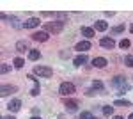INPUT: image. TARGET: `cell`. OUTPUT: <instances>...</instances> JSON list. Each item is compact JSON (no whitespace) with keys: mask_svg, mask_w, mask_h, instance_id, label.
<instances>
[{"mask_svg":"<svg viewBox=\"0 0 133 119\" xmlns=\"http://www.w3.org/2000/svg\"><path fill=\"white\" fill-rule=\"evenodd\" d=\"M2 119H16L14 116H5V117H2Z\"/></svg>","mask_w":133,"mask_h":119,"instance_id":"cell-31","label":"cell"},{"mask_svg":"<svg viewBox=\"0 0 133 119\" xmlns=\"http://www.w3.org/2000/svg\"><path fill=\"white\" fill-rule=\"evenodd\" d=\"M87 55H78V57H75V60H73V62H75V66H83V64H85V62H87Z\"/></svg>","mask_w":133,"mask_h":119,"instance_id":"cell-16","label":"cell"},{"mask_svg":"<svg viewBox=\"0 0 133 119\" xmlns=\"http://www.w3.org/2000/svg\"><path fill=\"white\" fill-rule=\"evenodd\" d=\"M114 105L115 107H131V101H128V99H115Z\"/></svg>","mask_w":133,"mask_h":119,"instance_id":"cell-17","label":"cell"},{"mask_svg":"<svg viewBox=\"0 0 133 119\" xmlns=\"http://www.w3.org/2000/svg\"><path fill=\"white\" fill-rule=\"evenodd\" d=\"M0 71H2V73H7V71H9V66H7V64H2V66H0Z\"/></svg>","mask_w":133,"mask_h":119,"instance_id":"cell-28","label":"cell"},{"mask_svg":"<svg viewBox=\"0 0 133 119\" xmlns=\"http://www.w3.org/2000/svg\"><path fill=\"white\" fill-rule=\"evenodd\" d=\"M75 50H78V52H87V50H91V43L85 39V41H80L76 46H75Z\"/></svg>","mask_w":133,"mask_h":119,"instance_id":"cell-12","label":"cell"},{"mask_svg":"<svg viewBox=\"0 0 133 119\" xmlns=\"http://www.w3.org/2000/svg\"><path fill=\"white\" fill-rule=\"evenodd\" d=\"M57 18H59V20H66V18H68V14H66V12H59V14H57Z\"/></svg>","mask_w":133,"mask_h":119,"instance_id":"cell-29","label":"cell"},{"mask_svg":"<svg viewBox=\"0 0 133 119\" xmlns=\"http://www.w3.org/2000/svg\"><path fill=\"white\" fill-rule=\"evenodd\" d=\"M124 64H126L128 68H133V55H128V57L124 59Z\"/></svg>","mask_w":133,"mask_h":119,"instance_id":"cell-24","label":"cell"},{"mask_svg":"<svg viewBox=\"0 0 133 119\" xmlns=\"http://www.w3.org/2000/svg\"><path fill=\"white\" fill-rule=\"evenodd\" d=\"M119 46H121V48H130V41H128V39H123V41H121V43H119Z\"/></svg>","mask_w":133,"mask_h":119,"instance_id":"cell-26","label":"cell"},{"mask_svg":"<svg viewBox=\"0 0 133 119\" xmlns=\"http://www.w3.org/2000/svg\"><path fill=\"white\" fill-rule=\"evenodd\" d=\"M82 36L92 37V36H94V29H91V27H82Z\"/></svg>","mask_w":133,"mask_h":119,"instance_id":"cell-18","label":"cell"},{"mask_svg":"<svg viewBox=\"0 0 133 119\" xmlns=\"http://www.w3.org/2000/svg\"><path fill=\"white\" fill-rule=\"evenodd\" d=\"M108 29V23L105 20H98L94 23V30H99V32H105V30Z\"/></svg>","mask_w":133,"mask_h":119,"instance_id":"cell-13","label":"cell"},{"mask_svg":"<svg viewBox=\"0 0 133 119\" xmlns=\"http://www.w3.org/2000/svg\"><path fill=\"white\" fill-rule=\"evenodd\" d=\"M27 48H29L27 41H18V43H16V50H18V52H25Z\"/></svg>","mask_w":133,"mask_h":119,"instance_id":"cell-21","label":"cell"},{"mask_svg":"<svg viewBox=\"0 0 133 119\" xmlns=\"http://www.w3.org/2000/svg\"><path fill=\"white\" fill-rule=\"evenodd\" d=\"M94 94H96V91H94V89H89V91H87V96H94Z\"/></svg>","mask_w":133,"mask_h":119,"instance_id":"cell-30","label":"cell"},{"mask_svg":"<svg viewBox=\"0 0 133 119\" xmlns=\"http://www.w3.org/2000/svg\"><path fill=\"white\" fill-rule=\"evenodd\" d=\"M32 39L44 43V41H48V32H34V34H32Z\"/></svg>","mask_w":133,"mask_h":119,"instance_id":"cell-9","label":"cell"},{"mask_svg":"<svg viewBox=\"0 0 133 119\" xmlns=\"http://www.w3.org/2000/svg\"><path fill=\"white\" fill-rule=\"evenodd\" d=\"M107 64H108V60L105 59V57H96V59L92 60V66L94 68H105Z\"/></svg>","mask_w":133,"mask_h":119,"instance_id":"cell-11","label":"cell"},{"mask_svg":"<svg viewBox=\"0 0 133 119\" xmlns=\"http://www.w3.org/2000/svg\"><path fill=\"white\" fill-rule=\"evenodd\" d=\"M130 32H131V34H133V25H131V27H130Z\"/></svg>","mask_w":133,"mask_h":119,"instance_id":"cell-34","label":"cell"},{"mask_svg":"<svg viewBox=\"0 0 133 119\" xmlns=\"http://www.w3.org/2000/svg\"><path fill=\"white\" fill-rule=\"evenodd\" d=\"M124 85H128V84H126V80H124V77H115V78L112 80V87H117V89H123Z\"/></svg>","mask_w":133,"mask_h":119,"instance_id":"cell-7","label":"cell"},{"mask_svg":"<svg viewBox=\"0 0 133 119\" xmlns=\"http://www.w3.org/2000/svg\"><path fill=\"white\" fill-rule=\"evenodd\" d=\"M114 119H123V117L121 116H114Z\"/></svg>","mask_w":133,"mask_h":119,"instance_id":"cell-32","label":"cell"},{"mask_svg":"<svg viewBox=\"0 0 133 119\" xmlns=\"http://www.w3.org/2000/svg\"><path fill=\"white\" fill-rule=\"evenodd\" d=\"M7 109H9L11 112H18V110L21 109V101L20 99H11L9 105H7Z\"/></svg>","mask_w":133,"mask_h":119,"instance_id":"cell-10","label":"cell"},{"mask_svg":"<svg viewBox=\"0 0 133 119\" xmlns=\"http://www.w3.org/2000/svg\"><path fill=\"white\" fill-rule=\"evenodd\" d=\"M92 119H96V117H92Z\"/></svg>","mask_w":133,"mask_h":119,"instance_id":"cell-36","label":"cell"},{"mask_svg":"<svg viewBox=\"0 0 133 119\" xmlns=\"http://www.w3.org/2000/svg\"><path fill=\"white\" fill-rule=\"evenodd\" d=\"M99 45H101L103 48H114L115 46V41L112 39V37H101V41H99Z\"/></svg>","mask_w":133,"mask_h":119,"instance_id":"cell-8","label":"cell"},{"mask_svg":"<svg viewBox=\"0 0 133 119\" xmlns=\"http://www.w3.org/2000/svg\"><path fill=\"white\" fill-rule=\"evenodd\" d=\"M16 91H18V87H16V85L4 84V85L0 87V94H2V96H9V94H12V92H16Z\"/></svg>","mask_w":133,"mask_h":119,"instance_id":"cell-4","label":"cell"},{"mask_svg":"<svg viewBox=\"0 0 133 119\" xmlns=\"http://www.w3.org/2000/svg\"><path fill=\"white\" fill-rule=\"evenodd\" d=\"M59 92L62 96H71V94H75V85L71 82H62L61 87H59Z\"/></svg>","mask_w":133,"mask_h":119,"instance_id":"cell-3","label":"cell"},{"mask_svg":"<svg viewBox=\"0 0 133 119\" xmlns=\"http://www.w3.org/2000/svg\"><path fill=\"white\" fill-rule=\"evenodd\" d=\"M103 114H105L107 117H108V116H112V114H114V107H110V105H105V107H103Z\"/></svg>","mask_w":133,"mask_h":119,"instance_id":"cell-23","label":"cell"},{"mask_svg":"<svg viewBox=\"0 0 133 119\" xmlns=\"http://www.w3.org/2000/svg\"><path fill=\"white\" fill-rule=\"evenodd\" d=\"M23 27L25 29H36V27H39V18H29L27 21H23Z\"/></svg>","mask_w":133,"mask_h":119,"instance_id":"cell-6","label":"cell"},{"mask_svg":"<svg viewBox=\"0 0 133 119\" xmlns=\"http://www.w3.org/2000/svg\"><path fill=\"white\" fill-rule=\"evenodd\" d=\"M92 89L98 91L99 94H105V87H103V82H99V80H94V82H92Z\"/></svg>","mask_w":133,"mask_h":119,"instance_id":"cell-15","label":"cell"},{"mask_svg":"<svg viewBox=\"0 0 133 119\" xmlns=\"http://www.w3.org/2000/svg\"><path fill=\"white\" fill-rule=\"evenodd\" d=\"M80 119H92V114L91 112H82L80 114Z\"/></svg>","mask_w":133,"mask_h":119,"instance_id":"cell-27","label":"cell"},{"mask_svg":"<svg viewBox=\"0 0 133 119\" xmlns=\"http://www.w3.org/2000/svg\"><path fill=\"white\" fill-rule=\"evenodd\" d=\"M39 57H41L39 50H29V59H30V60H37Z\"/></svg>","mask_w":133,"mask_h":119,"instance_id":"cell-19","label":"cell"},{"mask_svg":"<svg viewBox=\"0 0 133 119\" xmlns=\"http://www.w3.org/2000/svg\"><path fill=\"white\" fill-rule=\"evenodd\" d=\"M30 119H41V117H37V116H34V117H30Z\"/></svg>","mask_w":133,"mask_h":119,"instance_id":"cell-35","label":"cell"},{"mask_svg":"<svg viewBox=\"0 0 133 119\" xmlns=\"http://www.w3.org/2000/svg\"><path fill=\"white\" fill-rule=\"evenodd\" d=\"M128 119H133V114H130V116H128Z\"/></svg>","mask_w":133,"mask_h":119,"instance_id":"cell-33","label":"cell"},{"mask_svg":"<svg viewBox=\"0 0 133 119\" xmlns=\"http://www.w3.org/2000/svg\"><path fill=\"white\" fill-rule=\"evenodd\" d=\"M64 107H66L68 112H76V109H78V101H76V99H66Z\"/></svg>","mask_w":133,"mask_h":119,"instance_id":"cell-5","label":"cell"},{"mask_svg":"<svg viewBox=\"0 0 133 119\" xmlns=\"http://www.w3.org/2000/svg\"><path fill=\"white\" fill-rule=\"evenodd\" d=\"M34 73L39 75V77H43V78H50L51 75H53V70L48 68V66H39V64H37V66L34 68Z\"/></svg>","mask_w":133,"mask_h":119,"instance_id":"cell-2","label":"cell"},{"mask_svg":"<svg viewBox=\"0 0 133 119\" xmlns=\"http://www.w3.org/2000/svg\"><path fill=\"white\" fill-rule=\"evenodd\" d=\"M29 78L34 82V89L30 91V94L32 96H37V94H39V82H37V78H36L34 75H29Z\"/></svg>","mask_w":133,"mask_h":119,"instance_id":"cell-14","label":"cell"},{"mask_svg":"<svg viewBox=\"0 0 133 119\" xmlns=\"http://www.w3.org/2000/svg\"><path fill=\"white\" fill-rule=\"evenodd\" d=\"M121 32H124V25H117L112 29V34H121Z\"/></svg>","mask_w":133,"mask_h":119,"instance_id":"cell-25","label":"cell"},{"mask_svg":"<svg viewBox=\"0 0 133 119\" xmlns=\"http://www.w3.org/2000/svg\"><path fill=\"white\" fill-rule=\"evenodd\" d=\"M12 62H14V68H18V70H21V68L25 66V60L20 59V57H16V59L12 60Z\"/></svg>","mask_w":133,"mask_h":119,"instance_id":"cell-22","label":"cell"},{"mask_svg":"<svg viewBox=\"0 0 133 119\" xmlns=\"http://www.w3.org/2000/svg\"><path fill=\"white\" fill-rule=\"evenodd\" d=\"M9 23L12 25V27H16V29H20V27H23V23H20V20H18L16 16H9Z\"/></svg>","mask_w":133,"mask_h":119,"instance_id":"cell-20","label":"cell"},{"mask_svg":"<svg viewBox=\"0 0 133 119\" xmlns=\"http://www.w3.org/2000/svg\"><path fill=\"white\" fill-rule=\"evenodd\" d=\"M64 23L62 21H46L44 23V30L46 32H53V34H61Z\"/></svg>","mask_w":133,"mask_h":119,"instance_id":"cell-1","label":"cell"}]
</instances>
